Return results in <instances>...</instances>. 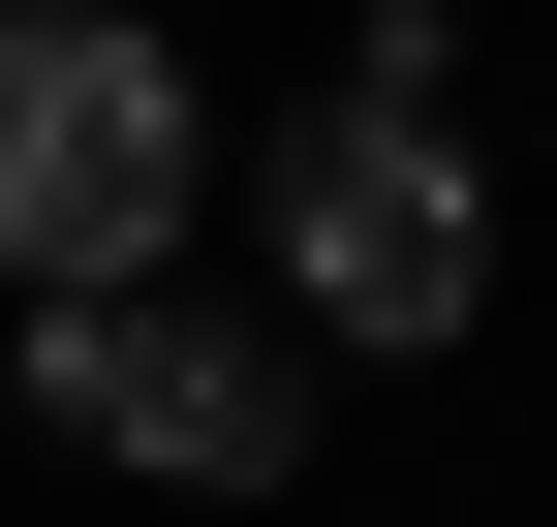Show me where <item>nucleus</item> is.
<instances>
[{
    "instance_id": "f257e3e1",
    "label": "nucleus",
    "mask_w": 557,
    "mask_h": 527,
    "mask_svg": "<svg viewBox=\"0 0 557 527\" xmlns=\"http://www.w3.org/2000/svg\"><path fill=\"white\" fill-rule=\"evenodd\" d=\"M278 310H310L341 372H434L465 310H496V186H465V94L341 62V94L278 124Z\"/></svg>"
},
{
    "instance_id": "f03ea898",
    "label": "nucleus",
    "mask_w": 557,
    "mask_h": 527,
    "mask_svg": "<svg viewBox=\"0 0 557 527\" xmlns=\"http://www.w3.org/2000/svg\"><path fill=\"white\" fill-rule=\"evenodd\" d=\"M0 372H32V434H94V466H156V497H278L341 342L310 310H186V248H156V280H32Z\"/></svg>"
},
{
    "instance_id": "7ed1b4c3",
    "label": "nucleus",
    "mask_w": 557,
    "mask_h": 527,
    "mask_svg": "<svg viewBox=\"0 0 557 527\" xmlns=\"http://www.w3.org/2000/svg\"><path fill=\"white\" fill-rule=\"evenodd\" d=\"M186 156H218L186 32H124V0H0V280H156V248H186Z\"/></svg>"
}]
</instances>
